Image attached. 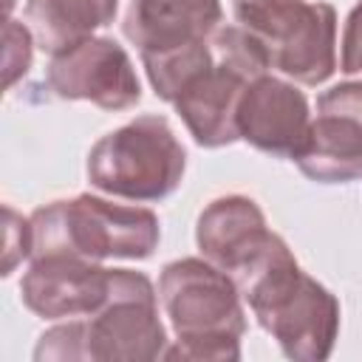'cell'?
I'll list each match as a JSON object with an SVG mask.
<instances>
[{
  "instance_id": "obj_7",
  "label": "cell",
  "mask_w": 362,
  "mask_h": 362,
  "mask_svg": "<svg viewBox=\"0 0 362 362\" xmlns=\"http://www.w3.org/2000/svg\"><path fill=\"white\" fill-rule=\"evenodd\" d=\"M232 14L280 76L314 88L337 71V11L331 3L232 0Z\"/></svg>"
},
{
  "instance_id": "obj_5",
  "label": "cell",
  "mask_w": 362,
  "mask_h": 362,
  "mask_svg": "<svg viewBox=\"0 0 362 362\" xmlns=\"http://www.w3.org/2000/svg\"><path fill=\"white\" fill-rule=\"evenodd\" d=\"M257 325L294 362H322L339 337V300L286 252L246 291Z\"/></svg>"
},
{
  "instance_id": "obj_10",
  "label": "cell",
  "mask_w": 362,
  "mask_h": 362,
  "mask_svg": "<svg viewBox=\"0 0 362 362\" xmlns=\"http://www.w3.org/2000/svg\"><path fill=\"white\" fill-rule=\"evenodd\" d=\"M294 164L317 184L362 178V79L339 82L317 96V116Z\"/></svg>"
},
{
  "instance_id": "obj_6",
  "label": "cell",
  "mask_w": 362,
  "mask_h": 362,
  "mask_svg": "<svg viewBox=\"0 0 362 362\" xmlns=\"http://www.w3.org/2000/svg\"><path fill=\"white\" fill-rule=\"evenodd\" d=\"M187 173V150L158 113L136 116L133 122L105 133L85 158V175L93 189L153 204L170 198Z\"/></svg>"
},
{
  "instance_id": "obj_12",
  "label": "cell",
  "mask_w": 362,
  "mask_h": 362,
  "mask_svg": "<svg viewBox=\"0 0 362 362\" xmlns=\"http://www.w3.org/2000/svg\"><path fill=\"white\" fill-rule=\"evenodd\" d=\"M311 107L297 82L272 71L249 82L238 105V136L255 150L294 161L311 127Z\"/></svg>"
},
{
  "instance_id": "obj_2",
  "label": "cell",
  "mask_w": 362,
  "mask_h": 362,
  "mask_svg": "<svg viewBox=\"0 0 362 362\" xmlns=\"http://www.w3.org/2000/svg\"><path fill=\"white\" fill-rule=\"evenodd\" d=\"M158 288L144 272L113 269L107 303L76 320H59L40 334L37 362H150L167 351L158 317Z\"/></svg>"
},
{
  "instance_id": "obj_8",
  "label": "cell",
  "mask_w": 362,
  "mask_h": 362,
  "mask_svg": "<svg viewBox=\"0 0 362 362\" xmlns=\"http://www.w3.org/2000/svg\"><path fill=\"white\" fill-rule=\"evenodd\" d=\"M195 246L201 257L226 272L240 294L288 249L269 229L263 209L249 195H221L209 201L195 221Z\"/></svg>"
},
{
  "instance_id": "obj_3",
  "label": "cell",
  "mask_w": 362,
  "mask_h": 362,
  "mask_svg": "<svg viewBox=\"0 0 362 362\" xmlns=\"http://www.w3.org/2000/svg\"><path fill=\"white\" fill-rule=\"evenodd\" d=\"M158 303L175 342L161 359L238 362L246 334L243 294L206 257H178L158 274Z\"/></svg>"
},
{
  "instance_id": "obj_13",
  "label": "cell",
  "mask_w": 362,
  "mask_h": 362,
  "mask_svg": "<svg viewBox=\"0 0 362 362\" xmlns=\"http://www.w3.org/2000/svg\"><path fill=\"white\" fill-rule=\"evenodd\" d=\"M223 25L221 0H130L124 37L139 57H156L209 40Z\"/></svg>"
},
{
  "instance_id": "obj_15",
  "label": "cell",
  "mask_w": 362,
  "mask_h": 362,
  "mask_svg": "<svg viewBox=\"0 0 362 362\" xmlns=\"http://www.w3.org/2000/svg\"><path fill=\"white\" fill-rule=\"evenodd\" d=\"M34 34L25 23L8 20L6 23V54H3V68H6V88H11L28 68H31V51H34Z\"/></svg>"
},
{
  "instance_id": "obj_17",
  "label": "cell",
  "mask_w": 362,
  "mask_h": 362,
  "mask_svg": "<svg viewBox=\"0 0 362 362\" xmlns=\"http://www.w3.org/2000/svg\"><path fill=\"white\" fill-rule=\"evenodd\" d=\"M339 71L342 74H362V0L354 3L342 23L339 37Z\"/></svg>"
},
{
  "instance_id": "obj_11",
  "label": "cell",
  "mask_w": 362,
  "mask_h": 362,
  "mask_svg": "<svg viewBox=\"0 0 362 362\" xmlns=\"http://www.w3.org/2000/svg\"><path fill=\"white\" fill-rule=\"evenodd\" d=\"M110 291L113 269L68 255L31 257L20 280L23 305L48 322L88 317L107 303Z\"/></svg>"
},
{
  "instance_id": "obj_9",
  "label": "cell",
  "mask_w": 362,
  "mask_h": 362,
  "mask_svg": "<svg viewBox=\"0 0 362 362\" xmlns=\"http://www.w3.org/2000/svg\"><path fill=\"white\" fill-rule=\"evenodd\" d=\"M45 88L54 99L90 102L102 110H130L141 102L136 65L113 37H88L51 54Z\"/></svg>"
},
{
  "instance_id": "obj_16",
  "label": "cell",
  "mask_w": 362,
  "mask_h": 362,
  "mask_svg": "<svg viewBox=\"0 0 362 362\" xmlns=\"http://www.w3.org/2000/svg\"><path fill=\"white\" fill-rule=\"evenodd\" d=\"M6 243H3V277H8L23 260H31V218H23L11 206H3Z\"/></svg>"
},
{
  "instance_id": "obj_4",
  "label": "cell",
  "mask_w": 362,
  "mask_h": 362,
  "mask_svg": "<svg viewBox=\"0 0 362 362\" xmlns=\"http://www.w3.org/2000/svg\"><path fill=\"white\" fill-rule=\"evenodd\" d=\"M31 257L68 255L82 260H147L161 240L158 215L82 192L37 206L31 215Z\"/></svg>"
},
{
  "instance_id": "obj_1",
  "label": "cell",
  "mask_w": 362,
  "mask_h": 362,
  "mask_svg": "<svg viewBox=\"0 0 362 362\" xmlns=\"http://www.w3.org/2000/svg\"><path fill=\"white\" fill-rule=\"evenodd\" d=\"M158 99L170 102L198 147L240 141L238 105L252 79L272 71L260 45L238 25H221L209 40L141 59Z\"/></svg>"
},
{
  "instance_id": "obj_14",
  "label": "cell",
  "mask_w": 362,
  "mask_h": 362,
  "mask_svg": "<svg viewBox=\"0 0 362 362\" xmlns=\"http://www.w3.org/2000/svg\"><path fill=\"white\" fill-rule=\"evenodd\" d=\"M116 11L119 0H28L23 17L37 48L59 54L93 37L96 28L110 25Z\"/></svg>"
}]
</instances>
